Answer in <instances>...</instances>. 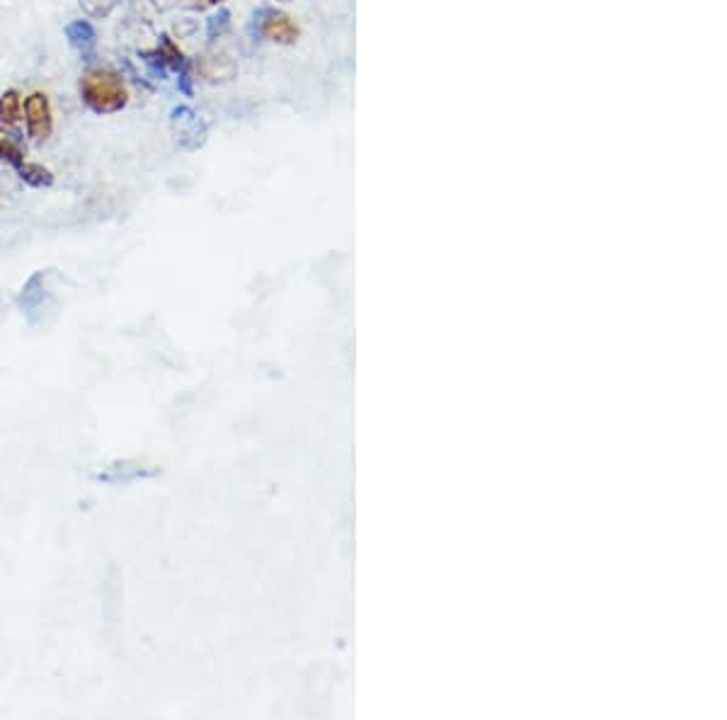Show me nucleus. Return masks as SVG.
Segmentation results:
<instances>
[{"instance_id": "1", "label": "nucleus", "mask_w": 727, "mask_h": 720, "mask_svg": "<svg viewBox=\"0 0 727 720\" xmlns=\"http://www.w3.org/2000/svg\"><path fill=\"white\" fill-rule=\"evenodd\" d=\"M80 97L95 114L122 112L129 105V90L119 73L97 68L80 78Z\"/></svg>"}, {"instance_id": "2", "label": "nucleus", "mask_w": 727, "mask_h": 720, "mask_svg": "<svg viewBox=\"0 0 727 720\" xmlns=\"http://www.w3.org/2000/svg\"><path fill=\"white\" fill-rule=\"evenodd\" d=\"M22 119L27 122V134L32 141H47L54 131V112H51L49 95L37 90L22 100Z\"/></svg>"}, {"instance_id": "3", "label": "nucleus", "mask_w": 727, "mask_h": 720, "mask_svg": "<svg viewBox=\"0 0 727 720\" xmlns=\"http://www.w3.org/2000/svg\"><path fill=\"white\" fill-rule=\"evenodd\" d=\"M260 34L267 39V42L274 44H296L301 37V27L286 13L267 10L265 20H262Z\"/></svg>"}, {"instance_id": "4", "label": "nucleus", "mask_w": 727, "mask_h": 720, "mask_svg": "<svg viewBox=\"0 0 727 720\" xmlns=\"http://www.w3.org/2000/svg\"><path fill=\"white\" fill-rule=\"evenodd\" d=\"M22 122V95L20 90L10 88L0 95V129L5 134H15L17 124Z\"/></svg>"}, {"instance_id": "5", "label": "nucleus", "mask_w": 727, "mask_h": 720, "mask_svg": "<svg viewBox=\"0 0 727 720\" xmlns=\"http://www.w3.org/2000/svg\"><path fill=\"white\" fill-rule=\"evenodd\" d=\"M143 476H151V471H143L141 464H131V461H117V464L110 466V471L100 473L97 480H105V483H134V480H141Z\"/></svg>"}, {"instance_id": "6", "label": "nucleus", "mask_w": 727, "mask_h": 720, "mask_svg": "<svg viewBox=\"0 0 727 720\" xmlns=\"http://www.w3.org/2000/svg\"><path fill=\"white\" fill-rule=\"evenodd\" d=\"M66 37H68V42H71V47L85 51V49L95 47L97 32H95L93 22L76 20V22H71V25H66Z\"/></svg>"}, {"instance_id": "7", "label": "nucleus", "mask_w": 727, "mask_h": 720, "mask_svg": "<svg viewBox=\"0 0 727 720\" xmlns=\"http://www.w3.org/2000/svg\"><path fill=\"white\" fill-rule=\"evenodd\" d=\"M17 175H20L22 182H27L30 187H51L54 185V173H51L49 168H44V165L39 163H22L17 165Z\"/></svg>"}, {"instance_id": "8", "label": "nucleus", "mask_w": 727, "mask_h": 720, "mask_svg": "<svg viewBox=\"0 0 727 720\" xmlns=\"http://www.w3.org/2000/svg\"><path fill=\"white\" fill-rule=\"evenodd\" d=\"M0 163H8L13 168L25 163V151L10 136H0Z\"/></svg>"}, {"instance_id": "9", "label": "nucleus", "mask_w": 727, "mask_h": 720, "mask_svg": "<svg viewBox=\"0 0 727 720\" xmlns=\"http://www.w3.org/2000/svg\"><path fill=\"white\" fill-rule=\"evenodd\" d=\"M226 25H228V13H226V10H221L219 15H214L209 20V34H211V37H214L216 30H219V34H221L223 27H226Z\"/></svg>"}, {"instance_id": "10", "label": "nucleus", "mask_w": 727, "mask_h": 720, "mask_svg": "<svg viewBox=\"0 0 727 720\" xmlns=\"http://www.w3.org/2000/svg\"><path fill=\"white\" fill-rule=\"evenodd\" d=\"M209 3H223V0H209Z\"/></svg>"}, {"instance_id": "11", "label": "nucleus", "mask_w": 727, "mask_h": 720, "mask_svg": "<svg viewBox=\"0 0 727 720\" xmlns=\"http://www.w3.org/2000/svg\"><path fill=\"white\" fill-rule=\"evenodd\" d=\"M282 3H286V0H282Z\"/></svg>"}]
</instances>
